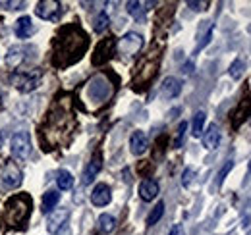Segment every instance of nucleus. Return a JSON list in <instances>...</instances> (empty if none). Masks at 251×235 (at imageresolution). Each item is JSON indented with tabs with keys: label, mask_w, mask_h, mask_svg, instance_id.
<instances>
[{
	"label": "nucleus",
	"mask_w": 251,
	"mask_h": 235,
	"mask_svg": "<svg viewBox=\"0 0 251 235\" xmlns=\"http://www.w3.org/2000/svg\"><path fill=\"white\" fill-rule=\"evenodd\" d=\"M87 47H89L87 33L79 25H68L54 39L52 64L58 68H66L81 58L83 52L87 50Z\"/></svg>",
	"instance_id": "obj_1"
},
{
	"label": "nucleus",
	"mask_w": 251,
	"mask_h": 235,
	"mask_svg": "<svg viewBox=\"0 0 251 235\" xmlns=\"http://www.w3.org/2000/svg\"><path fill=\"white\" fill-rule=\"evenodd\" d=\"M158 195V183L157 181H153V179H143L141 181V185H139V197L143 199V201H153L155 197Z\"/></svg>",
	"instance_id": "obj_16"
},
{
	"label": "nucleus",
	"mask_w": 251,
	"mask_h": 235,
	"mask_svg": "<svg viewBox=\"0 0 251 235\" xmlns=\"http://www.w3.org/2000/svg\"><path fill=\"white\" fill-rule=\"evenodd\" d=\"M112 199V193H110V187L104 185V183H99L91 193V203L95 206H106Z\"/></svg>",
	"instance_id": "obj_13"
},
{
	"label": "nucleus",
	"mask_w": 251,
	"mask_h": 235,
	"mask_svg": "<svg viewBox=\"0 0 251 235\" xmlns=\"http://www.w3.org/2000/svg\"><path fill=\"white\" fill-rule=\"evenodd\" d=\"M168 235H186V232H184V226L182 224H176L170 232H168Z\"/></svg>",
	"instance_id": "obj_33"
},
{
	"label": "nucleus",
	"mask_w": 251,
	"mask_h": 235,
	"mask_svg": "<svg viewBox=\"0 0 251 235\" xmlns=\"http://www.w3.org/2000/svg\"><path fill=\"white\" fill-rule=\"evenodd\" d=\"M129 148L135 156L143 154L147 150V135L143 131H135L131 137H129Z\"/></svg>",
	"instance_id": "obj_17"
},
{
	"label": "nucleus",
	"mask_w": 251,
	"mask_h": 235,
	"mask_svg": "<svg viewBox=\"0 0 251 235\" xmlns=\"http://www.w3.org/2000/svg\"><path fill=\"white\" fill-rule=\"evenodd\" d=\"M162 214H164V203L160 201V203H158V205L153 208V212L149 214V218H147V224H149V226H155L158 220L162 218Z\"/></svg>",
	"instance_id": "obj_27"
},
{
	"label": "nucleus",
	"mask_w": 251,
	"mask_h": 235,
	"mask_svg": "<svg viewBox=\"0 0 251 235\" xmlns=\"http://www.w3.org/2000/svg\"><path fill=\"white\" fill-rule=\"evenodd\" d=\"M188 6L191 10H195V12H199V10H205L203 6H207V2H193V0H189Z\"/></svg>",
	"instance_id": "obj_32"
},
{
	"label": "nucleus",
	"mask_w": 251,
	"mask_h": 235,
	"mask_svg": "<svg viewBox=\"0 0 251 235\" xmlns=\"http://www.w3.org/2000/svg\"><path fill=\"white\" fill-rule=\"evenodd\" d=\"M244 70H246V64H244V60H234L232 62V66H230V77L232 79H240L242 75H244Z\"/></svg>",
	"instance_id": "obj_26"
},
{
	"label": "nucleus",
	"mask_w": 251,
	"mask_h": 235,
	"mask_svg": "<svg viewBox=\"0 0 251 235\" xmlns=\"http://www.w3.org/2000/svg\"><path fill=\"white\" fill-rule=\"evenodd\" d=\"M232 166H234V162L230 160V162H228V164H226V166H224V168L220 170V174H219V185L222 183V181H224V177H226V174H228V172L232 170Z\"/></svg>",
	"instance_id": "obj_31"
},
{
	"label": "nucleus",
	"mask_w": 251,
	"mask_h": 235,
	"mask_svg": "<svg viewBox=\"0 0 251 235\" xmlns=\"http://www.w3.org/2000/svg\"><path fill=\"white\" fill-rule=\"evenodd\" d=\"M60 203V193L58 191H47L45 195H43V212H52L56 205Z\"/></svg>",
	"instance_id": "obj_20"
},
{
	"label": "nucleus",
	"mask_w": 251,
	"mask_h": 235,
	"mask_svg": "<svg viewBox=\"0 0 251 235\" xmlns=\"http://www.w3.org/2000/svg\"><path fill=\"white\" fill-rule=\"evenodd\" d=\"M10 145H12V156H14L16 160H22V162H24V160L29 156V152H31V139H29V133H27V131H16V133L12 135Z\"/></svg>",
	"instance_id": "obj_5"
},
{
	"label": "nucleus",
	"mask_w": 251,
	"mask_h": 235,
	"mask_svg": "<svg viewBox=\"0 0 251 235\" xmlns=\"http://www.w3.org/2000/svg\"><path fill=\"white\" fill-rule=\"evenodd\" d=\"M33 33H35V27L31 24V18H27V16L20 18L18 24H16V35L20 39H27V37H31Z\"/></svg>",
	"instance_id": "obj_19"
},
{
	"label": "nucleus",
	"mask_w": 251,
	"mask_h": 235,
	"mask_svg": "<svg viewBox=\"0 0 251 235\" xmlns=\"http://www.w3.org/2000/svg\"><path fill=\"white\" fill-rule=\"evenodd\" d=\"M0 6H10V10H20L24 8V2H0Z\"/></svg>",
	"instance_id": "obj_34"
},
{
	"label": "nucleus",
	"mask_w": 251,
	"mask_h": 235,
	"mask_svg": "<svg viewBox=\"0 0 251 235\" xmlns=\"http://www.w3.org/2000/svg\"><path fill=\"white\" fill-rule=\"evenodd\" d=\"M22 62H24V48L12 47L10 52H8V56H6V64H8L12 70H16V68H20Z\"/></svg>",
	"instance_id": "obj_21"
},
{
	"label": "nucleus",
	"mask_w": 251,
	"mask_h": 235,
	"mask_svg": "<svg viewBox=\"0 0 251 235\" xmlns=\"http://www.w3.org/2000/svg\"><path fill=\"white\" fill-rule=\"evenodd\" d=\"M114 228H116L114 216H110V214H100V218H99V230H100L102 234H110Z\"/></svg>",
	"instance_id": "obj_22"
},
{
	"label": "nucleus",
	"mask_w": 251,
	"mask_h": 235,
	"mask_svg": "<svg viewBox=\"0 0 251 235\" xmlns=\"http://www.w3.org/2000/svg\"><path fill=\"white\" fill-rule=\"evenodd\" d=\"M70 218V210L68 208H58V210H54V214H50L49 216V232L50 234H58L60 230H62V226L66 224V220Z\"/></svg>",
	"instance_id": "obj_12"
},
{
	"label": "nucleus",
	"mask_w": 251,
	"mask_h": 235,
	"mask_svg": "<svg viewBox=\"0 0 251 235\" xmlns=\"http://www.w3.org/2000/svg\"><path fill=\"white\" fill-rule=\"evenodd\" d=\"M56 183H58V187H60L62 191H68V189H72V185H74V176H72L68 170H60L58 176H56Z\"/></svg>",
	"instance_id": "obj_23"
},
{
	"label": "nucleus",
	"mask_w": 251,
	"mask_h": 235,
	"mask_svg": "<svg viewBox=\"0 0 251 235\" xmlns=\"http://www.w3.org/2000/svg\"><path fill=\"white\" fill-rule=\"evenodd\" d=\"M182 91V83L176 79V77H166L162 81V87H160V93L164 98H176Z\"/></svg>",
	"instance_id": "obj_15"
},
{
	"label": "nucleus",
	"mask_w": 251,
	"mask_h": 235,
	"mask_svg": "<svg viewBox=\"0 0 251 235\" xmlns=\"http://www.w3.org/2000/svg\"><path fill=\"white\" fill-rule=\"evenodd\" d=\"M186 131H188V121H182L178 125V135H176V141H174V147L180 148L184 143V137H186Z\"/></svg>",
	"instance_id": "obj_29"
},
{
	"label": "nucleus",
	"mask_w": 251,
	"mask_h": 235,
	"mask_svg": "<svg viewBox=\"0 0 251 235\" xmlns=\"http://www.w3.org/2000/svg\"><path fill=\"white\" fill-rule=\"evenodd\" d=\"M116 47L120 48L122 54H126V56H133V54H137L139 48L143 47V39H141V35H137V33H127Z\"/></svg>",
	"instance_id": "obj_10"
},
{
	"label": "nucleus",
	"mask_w": 251,
	"mask_h": 235,
	"mask_svg": "<svg viewBox=\"0 0 251 235\" xmlns=\"http://www.w3.org/2000/svg\"><path fill=\"white\" fill-rule=\"evenodd\" d=\"M41 79V70H31V71H16L12 75V83L22 93H31L39 85Z\"/></svg>",
	"instance_id": "obj_4"
},
{
	"label": "nucleus",
	"mask_w": 251,
	"mask_h": 235,
	"mask_svg": "<svg viewBox=\"0 0 251 235\" xmlns=\"http://www.w3.org/2000/svg\"><path fill=\"white\" fill-rule=\"evenodd\" d=\"M250 116H251V96H244L240 100V104L236 106V110L232 112V125L238 129Z\"/></svg>",
	"instance_id": "obj_11"
},
{
	"label": "nucleus",
	"mask_w": 251,
	"mask_h": 235,
	"mask_svg": "<svg viewBox=\"0 0 251 235\" xmlns=\"http://www.w3.org/2000/svg\"><path fill=\"white\" fill-rule=\"evenodd\" d=\"M193 176H195L193 168H186V170H184V174H182V185H184V187H189V185H191V181H193Z\"/></svg>",
	"instance_id": "obj_30"
},
{
	"label": "nucleus",
	"mask_w": 251,
	"mask_h": 235,
	"mask_svg": "<svg viewBox=\"0 0 251 235\" xmlns=\"http://www.w3.org/2000/svg\"><path fill=\"white\" fill-rule=\"evenodd\" d=\"M191 68H193V64H191V62H188V64L184 66V71H186V73H191Z\"/></svg>",
	"instance_id": "obj_35"
},
{
	"label": "nucleus",
	"mask_w": 251,
	"mask_h": 235,
	"mask_svg": "<svg viewBox=\"0 0 251 235\" xmlns=\"http://www.w3.org/2000/svg\"><path fill=\"white\" fill-rule=\"evenodd\" d=\"M22 179H24L22 170L14 162H8L4 168V174H2V185L6 189H18L22 185Z\"/></svg>",
	"instance_id": "obj_9"
},
{
	"label": "nucleus",
	"mask_w": 251,
	"mask_h": 235,
	"mask_svg": "<svg viewBox=\"0 0 251 235\" xmlns=\"http://www.w3.org/2000/svg\"><path fill=\"white\" fill-rule=\"evenodd\" d=\"M100 168H102V158H100V154L97 152V154H93V158L89 160V164H87V168H85V172H83V183L89 185L95 177H97V174L100 172Z\"/></svg>",
	"instance_id": "obj_14"
},
{
	"label": "nucleus",
	"mask_w": 251,
	"mask_h": 235,
	"mask_svg": "<svg viewBox=\"0 0 251 235\" xmlns=\"http://www.w3.org/2000/svg\"><path fill=\"white\" fill-rule=\"evenodd\" d=\"M87 94H89V98L91 100H97V102H104L110 94H112V87H110V83L108 81H104V77H95L93 81L89 83V87H87Z\"/></svg>",
	"instance_id": "obj_8"
},
{
	"label": "nucleus",
	"mask_w": 251,
	"mask_h": 235,
	"mask_svg": "<svg viewBox=\"0 0 251 235\" xmlns=\"http://www.w3.org/2000/svg\"><path fill=\"white\" fill-rule=\"evenodd\" d=\"M29 208H31L29 197H12L6 203V222H8V226L22 224L27 218Z\"/></svg>",
	"instance_id": "obj_2"
},
{
	"label": "nucleus",
	"mask_w": 251,
	"mask_h": 235,
	"mask_svg": "<svg viewBox=\"0 0 251 235\" xmlns=\"http://www.w3.org/2000/svg\"><path fill=\"white\" fill-rule=\"evenodd\" d=\"M203 125H205V112H197L191 121V133L193 137H199L203 133Z\"/></svg>",
	"instance_id": "obj_24"
},
{
	"label": "nucleus",
	"mask_w": 251,
	"mask_h": 235,
	"mask_svg": "<svg viewBox=\"0 0 251 235\" xmlns=\"http://www.w3.org/2000/svg\"><path fill=\"white\" fill-rule=\"evenodd\" d=\"M250 174H251V162H250Z\"/></svg>",
	"instance_id": "obj_37"
},
{
	"label": "nucleus",
	"mask_w": 251,
	"mask_h": 235,
	"mask_svg": "<svg viewBox=\"0 0 251 235\" xmlns=\"http://www.w3.org/2000/svg\"><path fill=\"white\" fill-rule=\"evenodd\" d=\"M143 6H145L143 2H135V0H133V2H127V12H129L135 20H141L143 14H145V8H143Z\"/></svg>",
	"instance_id": "obj_25"
},
{
	"label": "nucleus",
	"mask_w": 251,
	"mask_h": 235,
	"mask_svg": "<svg viewBox=\"0 0 251 235\" xmlns=\"http://www.w3.org/2000/svg\"><path fill=\"white\" fill-rule=\"evenodd\" d=\"M157 70H158V54H155V58H153V52H151V56L141 60V64L137 68V73H135V79H133L135 87H137V83L139 85L149 83L157 75Z\"/></svg>",
	"instance_id": "obj_3"
},
{
	"label": "nucleus",
	"mask_w": 251,
	"mask_h": 235,
	"mask_svg": "<svg viewBox=\"0 0 251 235\" xmlns=\"http://www.w3.org/2000/svg\"><path fill=\"white\" fill-rule=\"evenodd\" d=\"M203 145H205V148H209V150H215V148L220 145V129L215 123H211L209 129L205 131V135H203Z\"/></svg>",
	"instance_id": "obj_18"
},
{
	"label": "nucleus",
	"mask_w": 251,
	"mask_h": 235,
	"mask_svg": "<svg viewBox=\"0 0 251 235\" xmlns=\"http://www.w3.org/2000/svg\"><path fill=\"white\" fill-rule=\"evenodd\" d=\"M2 143H4V133L0 131V147H2Z\"/></svg>",
	"instance_id": "obj_36"
},
{
	"label": "nucleus",
	"mask_w": 251,
	"mask_h": 235,
	"mask_svg": "<svg viewBox=\"0 0 251 235\" xmlns=\"http://www.w3.org/2000/svg\"><path fill=\"white\" fill-rule=\"evenodd\" d=\"M35 14L41 18V20H47V22H54L60 18L62 14V4L56 2V0H41L35 8Z\"/></svg>",
	"instance_id": "obj_7"
},
{
	"label": "nucleus",
	"mask_w": 251,
	"mask_h": 235,
	"mask_svg": "<svg viewBox=\"0 0 251 235\" xmlns=\"http://www.w3.org/2000/svg\"><path fill=\"white\" fill-rule=\"evenodd\" d=\"M114 52H116V39H112V37L102 39V41L97 45V48H95V52H93V64L95 66L106 64L108 60L114 56Z\"/></svg>",
	"instance_id": "obj_6"
},
{
	"label": "nucleus",
	"mask_w": 251,
	"mask_h": 235,
	"mask_svg": "<svg viewBox=\"0 0 251 235\" xmlns=\"http://www.w3.org/2000/svg\"><path fill=\"white\" fill-rule=\"evenodd\" d=\"M108 24H110V20H108L106 12H100V14L95 18V31H97V33H102V31L108 27Z\"/></svg>",
	"instance_id": "obj_28"
}]
</instances>
